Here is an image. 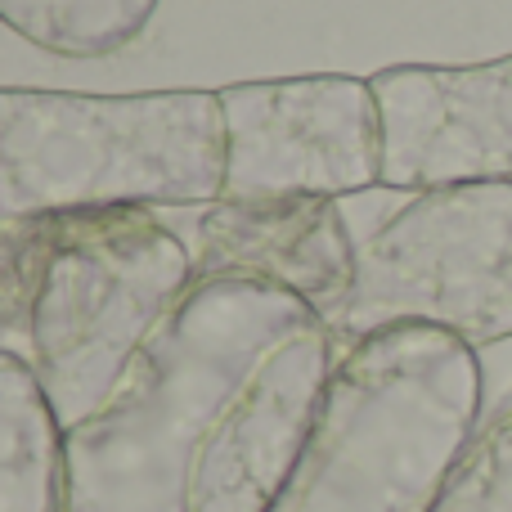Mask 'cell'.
Returning a JSON list of instances; mask_svg holds the SVG:
<instances>
[{
  "label": "cell",
  "instance_id": "1",
  "mask_svg": "<svg viewBox=\"0 0 512 512\" xmlns=\"http://www.w3.org/2000/svg\"><path fill=\"white\" fill-rule=\"evenodd\" d=\"M337 337L301 297L194 279L63 441L68 512H270L324 405Z\"/></svg>",
  "mask_w": 512,
  "mask_h": 512
},
{
  "label": "cell",
  "instance_id": "2",
  "mask_svg": "<svg viewBox=\"0 0 512 512\" xmlns=\"http://www.w3.org/2000/svg\"><path fill=\"white\" fill-rule=\"evenodd\" d=\"M477 414L481 364L459 337L400 324L342 346L270 512H432Z\"/></svg>",
  "mask_w": 512,
  "mask_h": 512
},
{
  "label": "cell",
  "instance_id": "3",
  "mask_svg": "<svg viewBox=\"0 0 512 512\" xmlns=\"http://www.w3.org/2000/svg\"><path fill=\"white\" fill-rule=\"evenodd\" d=\"M216 90L0 86V221L86 207H207L221 198Z\"/></svg>",
  "mask_w": 512,
  "mask_h": 512
},
{
  "label": "cell",
  "instance_id": "4",
  "mask_svg": "<svg viewBox=\"0 0 512 512\" xmlns=\"http://www.w3.org/2000/svg\"><path fill=\"white\" fill-rule=\"evenodd\" d=\"M194 288V252L158 207L63 212L36 283L23 360L63 432L90 418L131 373Z\"/></svg>",
  "mask_w": 512,
  "mask_h": 512
},
{
  "label": "cell",
  "instance_id": "5",
  "mask_svg": "<svg viewBox=\"0 0 512 512\" xmlns=\"http://www.w3.org/2000/svg\"><path fill=\"white\" fill-rule=\"evenodd\" d=\"M337 351L423 324L472 351L512 337V180L423 189L355 248L346 297L324 315Z\"/></svg>",
  "mask_w": 512,
  "mask_h": 512
},
{
  "label": "cell",
  "instance_id": "6",
  "mask_svg": "<svg viewBox=\"0 0 512 512\" xmlns=\"http://www.w3.org/2000/svg\"><path fill=\"white\" fill-rule=\"evenodd\" d=\"M221 104V198H346L382 185V131L369 77L230 81Z\"/></svg>",
  "mask_w": 512,
  "mask_h": 512
},
{
  "label": "cell",
  "instance_id": "7",
  "mask_svg": "<svg viewBox=\"0 0 512 512\" xmlns=\"http://www.w3.org/2000/svg\"><path fill=\"white\" fill-rule=\"evenodd\" d=\"M382 185L450 189L512 180V54L486 63H396L369 77Z\"/></svg>",
  "mask_w": 512,
  "mask_h": 512
},
{
  "label": "cell",
  "instance_id": "8",
  "mask_svg": "<svg viewBox=\"0 0 512 512\" xmlns=\"http://www.w3.org/2000/svg\"><path fill=\"white\" fill-rule=\"evenodd\" d=\"M351 225L333 198H216L194 225V279H248L301 297L319 315L355 274Z\"/></svg>",
  "mask_w": 512,
  "mask_h": 512
},
{
  "label": "cell",
  "instance_id": "9",
  "mask_svg": "<svg viewBox=\"0 0 512 512\" xmlns=\"http://www.w3.org/2000/svg\"><path fill=\"white\" fill-rule=\"evenodd\" d=\"M59 414L32 364L0 351V512H68V454Z\"/></svg>",
  "mask_w": 512,
  "mask_h": 512
},
{
  "label": "cell",
  "instance_id": "10",
  "mask_svg": "<svg viewBox=\"0 0 512 512\" xmlns=\"http://www.w3.org/2000/svg\"><path fill=\"white\" fill-rule=\"evenodd\" d=\"M162 0H0L18 41L59 59H108L144 36Z\"/></svg>",
  "mask_w": 512,
  "mask_h": 512
},
{
  "label": "cell",
  "instance_id": "11",
  "mask_svg": "<svg viewBox=\"0 0 512 512\" xmlns=\"http://www.w3.org/2000/svg\"><path fill=\"white\" fill-rule=\"evenodd\" d=\"M432 512H512V400L472 432Z\"/></svg>",
  "mask_w": 512,
  "mask_h": 512
},
{
  "label": "cell",
  "instance_id": "12",
  "mask_svg": "<svg viewBox=\"0 0 512 512\" xmlns=\"http://www.w3.org/2000/svg\"><path fill=\"white\" fill-rule=\"evenodd\" d=\"M59 216H23L0 221V351L23 355L27 319H32L36 283L54 243Z\"/></svg>",
  "mask_w": 512,
  "mask_h": 512
}]
</instances>
